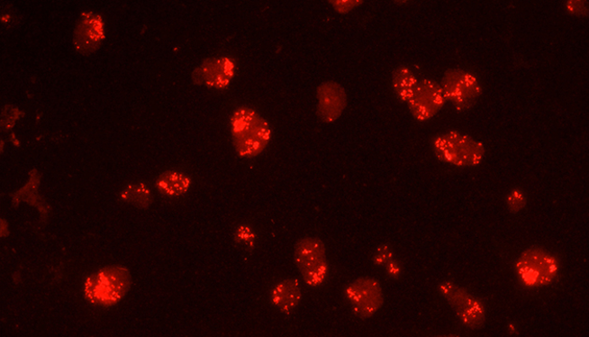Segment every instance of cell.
Returning <instances> with one entry per match:
<instances>
[{
  "mask_svg": "<svg viewBox=\"0 0 589 337\" xmlns=\"http://www.w3.org/2000/svg\"><path fill=\"white\" fill-rule=\"evenodd\" d=\"M230 128L236 153L243 159L260 156L273 139V127L256 109L238 107L230 118Z\"/></svg>",
  "mask_w": 589,
  "mask_h": 337,
  "instance_id": "6da1fadb",
  "label": "cell"
},
{
  "mask_svg": "<svg viewBox=\"0 0 589 337\" xmlns=\"http://www.w3.org/2000/svg\"><path fill=\"white\" fill-rule=\"evenodd\" d=\"M237 242L245 248L253 250L256 246L257 234L249 224L239 225L234 233Z\"/></svg>",
  "mask_w": 589,
  "mask_h": 337,
  "instance_id": "ac0fdd59",
  "label": "cell"
},
{
  "mask_svg": "<svg viewBox=\"0 0 589 337\" xmlns=\"http://www.w3.org/2000/svg\"><path fill=\"white\" fill-rule=\"evenodd\" d=\"M131 275L122 266H113L90 275L84 283L86 299L95 306L111 307L124 299L131 290Z\"/></svg>",
  "mask_w": 589,
  "mask_h": 337,
  "instance_id": "3957f363",
  "label": "cell"
},
{
  "mask_svg": "<svg viewBox=\"0 0 589 337\" xmlns=\"http://www.w3.org/2000/svg\"><path fill=\"white\" fill-rule=\"evenodd\" d=\"M237 64L230 57L212 58L204 60L194 70L193 79L195 84L209 88L224 90L236 76Z\"/></svg>",
  "mask_w": 589,
  "mask_h": 337,
  "instance_id": "30bf717a",
  "label": "cell"
},
{
  "mask_svg": "<svg viewBox=\"0 0 589 337\" xmlns=\"http://www.w3.org/2000/svg\"><path fill=\"white\" fill-rule=\"evenodd\" d=\"M317 114L325 123L338 120L348 105V95L341 85L334 81H326L318 86L316 90Z\"/></svg>",
  "mask_w": 589,
  "mask_h": 337,
  "instance_id": "8fae6325",
  "label": "cell"
},
{
  "mask_svg": "<svg viewBox=\"0 0 589 337\" xmlns=\"http://www.w3.org/2000/svg\"><path fill=\"white\" fill-rule=\"evenodd\" d=\"M430 146L439 161L457 168L478 166L485 156V146L480 141L454 130L435 135Z\"/></svg>",
  "mask_w": 589,
  "mask_h": 337,
  "instance_id": "7a4b0ae2",
  "label": "cell"
},
{
  "mask_svg": "<svg viewBox=\"0 0 589 337\" xmlns=\"http://www.w3.org/2000/svg\"><path fill=\"white\" fill-rule=\"evenodd\" d=\"M40 185V176L36 170L32 171L29 183L13 195L14 205H17L21 202H27L37 207L43 215H47L50 207L47 205L38 196V187Z\"/></svg>",
  "mask_w": 589,
  "mask_h": 337,
  "instance_id": "2e32d148",
  "label": "cell"
},
{
  "mask_svg": "<svg viewBox=\"0 0 589 337\" xmlns=\"http://www.w3.org/2000/svg\"><path fill=\"white\" fill-rule=\"evenodd\" d=\"M192 186V179L186 174L169 170L159 177L156 187L164 196L176 198L187 194Z\"/></svg>",
  "mask_w": 589,
  "mask_h": 337,
  "instance_id": "5bb4252c",
  "label": "cell"
},
{
  "mask_svg": "<svg viewBox=\"0 0 589 337\" xmlns=\"http://www.w3.org/2000/svg\"><path fill=\"white\" fill-rule=\"evenodd\" d=\"M438 292L450 305L461 323L472 330L484 327L486 309L484 303L452 281H443Z\"/></svg>",
  "mask_w": 589,
  "mask_h": 337,
  "instance_id": "8992f818",
  "label": "cell"
},
{
  "mask_svg": "<svg viewBox=\"0 0 589 337\" xmlns=\"http://www.w3.org/2000/svg\"><path fill=\"white\" fill-rule=\"evenodd\" d=\"M414 72L406 66H401L393 71L391 87L396 98L403 104H409L420 84Z\"/></svg>",
  "mask_w": 589,
  "mask_h": 337,
  "instance_id": "9a60e30c",
  "label": "cell"
},
{
  "mask_svg": "<svg viewBox=\"0 0 589 337\" xmlns=\"http://www.w3.org/2000/svg\"><path fill=\"white\" fill-rule=\"evenodd\" d=\"M527 197L524 191L519 187L512 189L506 197V206L512 214H517L525 208Z\"/></svg>",
  "mask_w": 589,
  "mask_h": 337,
  "instance_id": "d6986e66",
  "label": "cell"
},
{
  "mask_svg": "<svg viewBox=\"0 0 589 337\" xmlns=\"http://www.w3.org/2000/svg\"><path fill=\"white\" fill-rule=\"evenodd\" d=\"M120 199L138 208L145 209L151 205L153 195L150 187L144 183H132L122 189Z\"/></svg>",
  "mask_w": 589,
  "mask_h": 337,
  "instance_id": "e0dca14e",
  "label": "cell"
},
{
  "mask_svg": "<svg viewBox=\"0 0 589 337\" xmlns=\"http://www.w3.org/2000/svg\"><path fill=\"white\" fill-rule=\"evenodd\" d=\"M104 38L103 17L92 12L83 14L75 32L77 50L82 54L94 52L100 47Z\"/></svg>",
  "mask_w": 589,
  "mask_h": 337,
  "instance_id": "7c38bea8",
  "label": "cell"
},
{
  "mask_svg": "<svg viewBox=\"0 0 589 337\" xmlns=\"http://www.w3.org/2000/svg\"><path fill=\"white\" fill-rule=\"evenodd\" d=\"M345 296L355 316L362 320L374 317L385 303L381 283L369 277L350 282L345 288Z\"/></svg>",
  "mask_w": 589,
  "mask_h": 337,
  "instance_id": "ba28073f",
  "label": "cell"
},
{
  "mask_svg": "<svg viewBox=\"0 0 589 337\" xmlns=\"http://www.w3.org/2000/svg\"><path fill=\"white\" fill-rule=\"evenodd\" d=\"M448 103L458 112L475 106L482 94L481 84L472 71L464 68L448 69L439 83Z\"/></svg>",
  "mask_w": 589,
  "mask_h": 337,
  "instance_id": "52a82bcc",
  "label": "cell"
},
{
  "mask_svg": "<svg viewBox=\"0 0 589 337\" xmlns=\"http://www.w3.org/2000/svg\"><path fill=\"white\" fill-rule=\"evenodd\" d=\"M385 270L387 276L392 279H398L403 275V268L396 258L387 264Z\"/></svg>",
  "mask_w": 589,
  "mask_h": 337,
  "instance_id": "603a6c76",
  "label": "cell"
},
{
  "mask_svg": "<svg viewBox=\"0 0 589 337\" xmlns=\"http://www.w3.org/2000/svg\"><path fill=\"white\" fill-rule=\"evenodd\" d=\"M566 7L568 13L577 16L586 15L588 13L587 3L581 0H570Z\"/></svg>",
  "mask_w": 589,
  "mask_h": 337,
  "instance_id": "7402d4cb",
  "label": "cell"
},
{
  "mask_svg": "<svg viewBox=\"0 0 589 337\" xmlns=\"http://www.w3.org/2000/svg\"><path fill=\"white\" fill-rule=\"evenodd\" d=\"M268 297L283 314L289 315L303 300L302 284L296 278L282 279L275 284Z\"/></svg>",
  "mask_w": 589,
  "mask_h": 337,
  "instance_id": "4fadbf2b",
  "label": "cell"
},
{
  "mask_svg": "<svg viewBox=\"0 0 589 337\" xmlns=\"http://www.w3.org/2000/svg\"><path fill=\"white\" fill-rule=\"evenodd\" d=\"M447 103L444 90L439 83L426 78L420 81L408 107L417 122L426 123L436 116Z\"/></svg>",
  "mask_w": 589,
  "mask_h": 337,
  "instance_id": "9c48e42d",
  "label": "cell"
},
{
  "mask_svg": "<svg viewBox=\"0 0 589 337\" xmlns=\"http://www.w3.org/2000/svg\"><path fill=\"white\" fill-rule=\"evenodd\" d=\"M395 259L394 251L387 244L379 246L373 257L376 267L385 269L387 264Z\"/></svg>",
  "mask_w": 589,
  "mask_h": 337,
  "instance_id": "ffe728a7",
  "label": "cell"
},
{
  "mask_svg": "<svg viewBox=\"0 0 589 337\" xmlns=\"http://www.w3.org/2000/svg\"><path fill=\"white\" fill-rule=\"evenodd\" d=\"M333 8L339 14H349L358 7L363 2L358 0H338V2H331Z\"/></svg>",
  "mask_w": 589,
  "mask_h": 337,
  "instance_id": "44dd1931",
  "label": "cell"
},
{
  "mask_svg": "<svg viewBox=\"0 0 589 337\" xmlns=\"http://www.w3.org/2000/svg\"><path fill=\"white\" fill-rule=\"evenodd\" d=\"M294 260L304 281L309 287H318L327 281L330 263L322 239L306 236L299 240L294 245Z\"/></svg>",
  "mask_w": 589,
  "mask_h": 337,
  "instance_id": "5b68a950",
  "label": "cell"
},
{
  "mask_svg": "<svg viewBox=\"0 0 589 337\" xmlns=\"http://www.w3.org/2000/svg\"><path fill=\"white\" fill-rule=\"evenodd\" d=\"M513 271L524 287H545L557 280L561 272V262L548 250L531 247L515 260Z\"/></svg>",
  "mask_w": 589,
  "mask_h": 337,
  "instance_id": "277c9868",
  "label": "cell"
}]
</instances>
